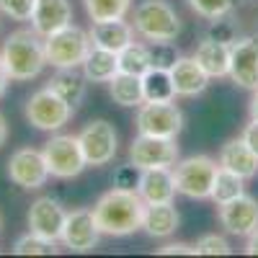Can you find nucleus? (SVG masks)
<instances>
[{
  "label": "nucleus",
  "instance_id": "f257e3e1",
  "mask_svg": "<svg viewBox=\"0 0 258 258\" xmlns=\"http://www.w3.org/2000/svg\"><path fill=\"white\" fill-rule=\"evenodd\" d=\"M145 202L135 188H111L96 202L93 220L101 235L109 238H126L137 230H142Z\"/></svg>",
  "mask_w": 258,
  "mask_h": 258
},
{
  "label": "nucleus",
  "instance_id": "f03ea898",
  "mask_svg": "<svg viewBox=\"0 0 258 258\" xmlns=\"http://www.w3.org/2000/svg\"><path fill=\"white\" fill-rule=\"evenodd\" d=\"M3 64L8 70L11 80H31L39 78L41 70L47 68V54H44V39H41L34 29H18L13 31L0 49Z\"/></svg>",
  "mask_w": 258,
  "mask_h": 258
},
{
  "label": "nucleus",
  "instance_id": "7ed1b4c3",
  "mask_svg": "<svg viewBox=\"0 0 258 258\" xmlns=\"http://www.w3.org/2000/svg\"><path fill=\"white\" fill-rule=\"evenodd\" d=\"M132 26L145 41H173L181 34V18L168 0H142L135 8Z\"/></svg>",
  "mask_w": 258,
  "mask_h": 258
},
{
  "label": "nucleus",
  "instance_id": "20e7f679",
  "mask_svg": "<svg viewBox=\"0 0 258 258\" xmlns=\"http://www.w3.org/2000/svg\"><path fill=\"white\" fill-rule=\"evenodd\" d=\"M93 41L88 36V31H83L80 26L70 24L49 36H44V54H47V64H52L54 70H64V68H80L85 54L91 52Z\"/></svg>",
  "mask_w": 258,
  "mask_h": 258
},
{
  "label": "nucleus",
  "instance_id": "39448f33",
  "mask_svg": "<svg viewBox=\"0 0 258 258\" xmlns=\"http://www.w3.org/2000/svg\"><path fill=\"white\" fill-rule=\"evenodd\" d=\"M220 170V163L209 155H188L173 165L176 191L188 199H209L214 176Z\"/></svg>",
  "mask_w": 258,
  "mask_h": 258
},
{
  "label": "nucleus",
  "instance_id": "423d86ee",
  "mask_svg": "<svg viewBox=\"0 0 258 258\" xmlns=\"http://www.w3.org/2000/svg\"><path fill=\"white\" fill-rule=\"evenodd\" d=\"M26 121L39 129V132H59L75 114V109L70 103H64L54 91L41 88L36 93H31V98L26 101Z\"/></svg>",
  "mask_w": 258,
  "mask_h": 258
},
{
  "label": "nucleus",
  "instance_id": "0eeeda50",
  "mask_svg": "<svg viewBox=\"0 0 258 258\" xmlns=\"http://www.w3.org/2000/svg\"><path fill=\"white\" fill-rule=\"evenodd\" d=\"M44 160L49 168V176L54 178H78L83 170H85V155H83V147L78 142V135H52L44 145Z\"/></svg>",
  "mask_w": 258,
  "mask_h": 258
},
{
  "label": "nucleus",
  "instance_id": "6e6552de",
  "mask_svg": "<svg viewBox=\"0 0 258 258\" xmlns=\"http://www.w3.org/2000/svg\"><path fill=\"white\" fill-rule=\"evenodd\" d=\"M137 132L153 137H178L183 129V114L173 101H145L137 106Z\"/></svg>",
  "mask_w": 258,
  "mask_h": 258
},
{
  "label": "nucleus",
  "instance_id": "1a4fd4ad",
  "mask_svg": "<svg viewBox=\"0 0 258 258\" xmlns=\"http://www.w3.org/2000/svg\"><path fill=\"white\" fill-rule=\"evenodd\" d=\"M78 142L83 147L85 163L93 168L109 165L116 158V150H119V135H116L114 124L106 119H91L80 129Z\"/></svg>",
  "mask_w": 258,
  "mask_h": 258
},
{
  "label": "nucleus",
  "instance_id": "9d476101",
  "mask_svg": "<svg viewBox=\"0 0 258 258\" xmlns=\"http://www.w3.org/2000/svg\"><path fill=\"white\" fill-rule=\"evenodd\" d=\"M129 163L145 168H173L178 163V145L176 137H153L137 135L129 145Z\"/></svg>",
  "mask_w": 258,
  "mask_h": 258
},
{
  "label": "nucleus",
  "instance_id": "9b49d317",
  "mask_svg": "<svg viewBox=\"0 0 258 258\" xmlns=\"http://www.w3.org/2000/svg\"><path fill=\"white\" fill-rule=\"evenodd\" d=\"M8 178L26 188V191H36L47 183L49 178V168L44 160V153L34 147H21L8 158Z\"/></svg>",
  "mask_w": 258,
  "mask_h": 258
},
{
  "label": "nucleus",
  "instance_id": "f8f14e48",
  "mask_svg": "<svg viewBox=\"0 0 258 258\" xmlns=\"http://www.w3.org/2000/svg\"><path fill=\"white\" fill-rule=\"evenodd\" d=\"M227 78L245 91L258 88V36H243L230 44Z\"/></svg>",
  "mask_w": 258,
  "mask_h": 258
},
{
  "label": "nucleus",
  "instance_id": "ddd939ff",
  "mask_svg": "<svg viewBox=\"0 0 258 258\" xmlns=\"http://www.w3.org/2000/svg\"><path fill=\"white\" fill-rule=\"evenodd\" d=\"M59 240L73 253L96 250L98 243H101V230L93 220V209H73V212H68V220H64Z\"/></svg>",
  "mask_w": 258,
  "mask_h": 258
},
{
  "label": "nucleus",
  "instance_id": "4468645a",
  "mask_svg": "<svg viewBox=\"0 0 258 258\" xmlns=\"http://www.w3.org/2000/svg\"><path fill=\"white\" fill-rule=\"evenodd\" d=\"M64 220H68V212H64L62 204L52 197H39L36 202H31L29 214H26L29 230L41 235V238L52 240V243H57L62 238Z\"/></svg>",
  "mask_w": 258,
  "mask_h": 258
},
{
  "label": "nucleus",
  "instance_id": "2eb2a0df",
  "mask_svg": "<svg viewBox=\"0 0 258 258\" xmlns=\"http://www.w3.org/2000/svg\"><path fill=\"white\" fill-rule=\"evenodd\" d=\"M220 225L238 238H248L253 230H258V199L240 194L238 199L220 204Z\"/></svg>",
  "mask_w": 258,
  "mask_h": 258
},
{
  "label": "nucleus",
  "instance_id": "dca6fc26",
  "mask_svg": "<svg viewBox=\"0 0 258 258\" xmlns=\"http://www.w3.org/2000/svg\"><path fill=\"white\" fill-rule=\"evenodd\" d=\"M137 194L145 204H163L176 199V181H173V168H145L140 170Z\"/></svg>",
  "mask_w": 258,
  "mask_h": 258
},
{
  "label": "nucleus",
  "instance_id": "f3484780",
  "mask_svg": "<svg viewBox=\"0 0 258 258\" xmlns=\"http://www.w3.org/2000/svg\"><path fill=\"white\" fill-rule=\"evenodd\" d=\"M73 24V6L70 0H36L31 13V29L44 39L64 26Z\"/></svg>",
  "mask_w": 258,
  "mask_h": 258
},
{
  "label": "nucleus",
  "instance_id": "a211bd4d",
  "mask_svg": "<svg viewBox=\"0 0 258 258\" xmlns=\"http://www.w3.org/2000/svg\"><path fill=\"white\" fill-rule=\"evenodd\" d=\"M170 80H173V88H176V96H183V98H194L207 91L209 85V75L204 73V68L191 57H178V62L170 68Z\"/></svg>",
  "mask_w": 258,
  "mask_h": 258
},
{
  "label": "nucleus",
  "instance_id": "6ab92c4d",
  "mask_svg": "<svg viewBox=\"0 0 258 258\" xmlns=\"http://www.w3.org/2000/svg\"><path fill=\"white\" fill-rule=\"evenodd\" d=\"M88 36L93 41V47L109 49V52H121L129 41H135V26L124 18L114 21H93Z\"/></svg>",
  "mask_w": 258,
  "mask_h": 258
},
{
  "label": "nucleus",
  "instance_id": "aec40b11",
  "mask_svg": "<svg viewBox=\"0 0 258 258\" xmlns=\"http://www.w3.org/2000/svg\"><path fill=\"white\" fill-rule=\"evenodd\" d=\"M220 168H227L248 181L258 176V155L243 142V137H235L227 140L220 150Z\"/></svg>",
  "mask_w": 258,
  "mask_h": 258
},
{
  "label": "nucleus",
  "instance_id": "412c9836",
  "mask_svg": "<svg viewBox=\"0 0 258 258\" xmlns=\"http://www.w3.org/2000/svg\"><path fill=\"white\" fill-rule=\"evenodd\" d=\"M181 225V214L173 207V202H163V204H145L142 214V230L150 238H170Z\"/></svg>",
  "mask_w": 258,
  "mask_h": 258
},
{
  "label": "nucleus",
  "instance_id": "4be33fe9",
  "mask_svg": "<svg viewBox=\"0 0 258 258\" xmlns=\"http://www.w3.org/2000/svg\"><path fill=\"white\" fill-rule=\"evenodd\" d=\"M49 91H54L64 103H70L73 109L78 111V106L83 103L85 93H88V80H85L83 70L78 68H64V70H57L47 85Z\"/></svg>",
  "mask_w": 258,
  "mask_h": 258
},
{
  "label": "nucleus",
  "instance_id": "5701e85b",
  "mask_svg": "<svg viewBox=\"0 0 258 258\" xmlns=\"http://www.w3.org/2000/svg\"><path fill=\"white\" fill-rule=\"evenodd\" d=\"M194 59L202 64L209 78H227V73H230V44H222V41H214V39L204 36L197 44Z\"/></svg>",
  "mask_w": 258,
  "mask_h": 258
},
{
  "label": "nucleus",
  "instance_id": "b1692460",
  "mask_svg": "<svg viewBox=\"0 0 258 258\" xmlns=\"http://www.w3.org/2000/svg\"><path fill=\"white\" fill-rule=\"evenodd\" d=\"M80 70L88 83H109L116 73H119V59L116 52L101 49V47H91V52L85 54Z\"/></svg>",
  "mask_w": 258,
  "mask_h": 258
},
{
  "label": "nucleus",
  "instance_id": "393cba45",
  "mask_svg": "<svg viewBox=\"0 0 258 258\" xmlns=\"http://www.w3.org/2000/svg\"><path fill=\"white\" fill-rule=\"evenodd\" d=\"M109 93L116 106L124 109H137L140 103H145V91H142V78L129 75V73H116L109 80Z\"/></svg>",
  "mask_w": 258,
  "mask_h": 258
},
{
  "label": "nucleus",
  "instance_id": "a878e982",
  "mask_svg": "<svg viewBox=\"0 0 258 258\" xmlns=\"http://www.w3.org/2000/svg\"><path fill=\"white\" fill-rule=\"evenodd\" d=\"M119 59V73H129V75H145L150 68H153V59H150V49L142 41H129V44L116 52Z\"/></svg>",
  "mask_w": 258,
  "mask_h": 258
},
{
  "label": "nucleus",
  "instance_id": "bb28decb",
  "mask_svg": "<svg viewBox=\"0 0 258 258\" xmlns=\"http://www.w3.org/2000/svg\"><path fill=\"white\" fill-rule=\"evenodd\" d=\"M245 178H240L238 173H232V170L227 168H220L217 170V176H214V183H212V194H209V199L214 204H227L232 199H238L240 194H245Z\"/></svg>",
  "mask_w": 258,
  "mask_h": 258
},
{
  "label": "nucleus",
  "instance_id": "cd10ccee",
  "mask_svg": "<svg viewBox=\"0 0 258 258\" xmlns=\"http://www.w3.org/2000/svg\"><path fill=\"white\" fill-rule=\"evenodd\" d=\"M142 91H145V101H176V88L168 70L150 68L142 75Z\"/></svg>",
  "mask_w": 258,
  "mask_h": 258
},
{
  "label": "nucleus",
  "instance_id": "c85d7f7f",
  "mask_svg": "<svg viewBox=\"0 0 258 258\" xmlns=\"http://www.w3.org/2000/svg\"><path fill=\"white\" fill-rule=\"evenodd\" d=\"M91 21H114L132 11V0H83Z\"/></svg>",
  "mask_w": 258,
  "mask_h": 258
},
{
  "label": "nucleus",
  "instance_id": "c756f323",
  "mask_svg": "<svg viewBox=\"0 0 258 258\" xmlns=\"http://www.w3.org/2000/svg\"><path fill=\"white\" fill-rule=\"evenodd\" d=\"M57 243L47 240V238H41V235L36 232H26V235H21V238L13 243V253L16 255H52L57 248Z\"/></svg>",
  "mask_w": 258,
  "mask_h": 258
},
{
  "label": "nucleus",
  "instance_id": "7c9ffc66",
  "mask_svg": "<svg viewBox=\"0 0 258 258\" xmlns=\"http://www.w3.org/2000/svg\"><path fill=\"white\" fill-rule=\"evenodd\" d=\"M147 49H150V59H153V68L158 70H168L178 62L181 52L173 41H147Z\"/></svg>",
  "mask_w": 258,
  "mask_h": 258
},
{
  "label": "nucleus",
  "instance_id": "2f4dec72",
  "mask_svg": "<svg viewBox=\"0 0 258 258\" xmlns=\"http://www.w3.org/2000/svg\"><path fill=\"white\" fill-rule=\"evenodd\" d=\"M186 3L197 16L212 21V18L227 16L232 11V6H235V0H186Z\"/></svg>",
  "mask_w": 258,
  "mask_h": 258
},
{
  "label": "nucleus",
  "instance_id": "473e14b6",
  "mask_svg": "<svg viewBox=\"0 0 258 258\" xmlns=\"http://www.w3.org/2000/svg\"><path fill=\"white\" fill-rule=\"evenodd\" d=\"M207 36L214 39V41H222V44H232V41L238 39V26H235L227 16L212 18V24L207 29Z\"/></svg>",
  "mask_w": 258,
  "mask_h": 258
},
{
  "label": "nucleus",
  "instance_id": "72a5a7b5",
  "mask_svg": "<svg viewBox=\"0 0 258 258\" xmlns=\"http://www.w3.org/2000/svg\"><path fill=\"white\" fill-rule=\"evenodd\" d=\"M232 248L227 243V238L222 235H204V238L197 240V255H230Z\"/></svg>",
  "mask_w": 258,
  "mask_h": 258
},
{
  "label": "nucleus",
  "instance_id": "f704fd0d",
  "mask_svg": "<svg viewBox=\"0 0 258 258\" xmlns=\"http://www.w3.org/2000/svg\"><path fill=\"white\" fill-rule=\"evenodd\" d=\"M36 0H0V13L11 21H31Z\"/></svg>",
  "mask_w": 258,
  "mask_h": 258
},
{
  "label": "nucleus",
  "instance_id": "c9c22d12",
  "mask_svg": "<svg viewBox=\"0 0 258 258\" xmlns=\"http://www.w3.org/2000/svg\"><path fill=\"white\" fill-rule=\"evenodd\" d=\"M137 181H140V168L132 165V163L119 165L114 170V178H111V183L116 188H135V191H137Z\"/></svg>",
  "mask_w": 258,
  "mask_h": 258
},
{
  "label": "nucleus",
  "instance_id": "e433bc0d",
  "mask_svg": "<svg viewBox=\"0 0 258 258\" xmlns=\"http://www.w3.org/2000/svg\"><path fill=\"white\" fill-rule=\"evenodd\" d=\"M160 255H197V245H188V243H168L158 250Z\"/></svg>",
  "mask_w": 258,
  "mask_h": 258
},
{
  "label": "nucleus",
  "instance_id": "4c0bfd02",
  "mask_svg": "<svg viewBox=\"0 0 258 258\" xmlns=\"http://www.w3.org/2000/svg\"><path fill=\"white\" fill-rule=\"evenodd\" d=\"M243 142L253 150V153L258 155V119H250L248 124H245V129H243Z\"/></svg>",
  "mask_w": 258,
  "mask_h": 258
},
{
  "label": "nucleus",
  "instance_id": "58836bf2",
  "mask_svg": "<svg viewBox=\"0 0 258 258\" xmlns=\"http://www.w3.org/2000/svg\"><path fill=\"white\" fill-rule=\"evenodd\" d=\"M8 83H11V78H8V70L3 64V57H0V101H3L6 93H8Z\"/></svg>",
  "mask_w": 258,
  "mask_h": 258
},
{
  "label": "nucleus",
  "instance_id": "ea45409f",
  "mask_svg": "<svg viewBox=\"0 0 258 258\" xmlns=\"http://www.w3.org/2000/svg\"><path fill=\"white\" fill-rule=\"evenodd\" d=\"M245 253L248 255H258V230H253L248 235V243H245Z\"/></svg>",
  "mask_w": 258,
  "mask_h": 258
},
{
  "label": "nucleus",
  "instance_id": "a19ab883",
  "mask_svg": "<svg viewBox=\"0 0 258 258\" xmlns=\"http://www.w3.org/2000/svg\"><path fill=\"white\" fill-rule=\"evenodd\" d=\"M6 140H8V121H6L3 114H0V147L6 145Z\"/></svg>",
  "mask_w": 258,
  "mask_h": 258
},
{
  "label": "nucleus",
  "instance_id": "79ce46f5",
  "mask_svg": "<svg viewBox=\"0 0 258 258\" xmlns=\"http://www.w3.org/2000/svg\"><path fill=\"white\" fill-rule=\"evenodd\" d=\"M250 119H258V88L253 91V98H250Z\"/></svg>",
  "mask_w": 258,
  "mask_h": 258
},
{
  "label": "nucleus",
  "instance_id": "37998d69",
  "mask_svg": "<svg viewBox=\"0 0 258 258\" xmlns=\"http://www.w3.org/2000/svg\"><path fill=\"white\" fill-rule=\"evenodd\" d=\"M0 227H3V217H0Z\"/></svg>",
  "mask_w": 258,
  "mask_h": 258
},
{
  "label": "nucleus",
  "instance_id": "c03bdc74",
  "mask_svg": "<svg viewBox=\"0 0 258 258\" xmlns=\"http://www.w3.org/2000/svg\"><path fill=\"white\" fill-rule=\"evenodd\" d=\"M0 16H3V13H0Z\"/></svg>",
  "mask_w": 258,
  "mask_h": 258
}]
</instances>
